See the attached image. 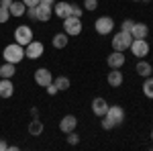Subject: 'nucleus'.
Here are the masks:
<instances>
[{
  "mask_svg": "<svg viewBox=\"0 0 153 151\" xmlns=\"http://www.w3.org/2000/svg\"><path fill=\"white\" fill-rule=\"evenodd\" d=\"M125 121V108L123 106H108V110H106V115L102 116V129L104 131H110V129L118 127L120 123Z\"/></svg>",
  "mask_w": 153,
  "mask_h": 151,
  "instance_id": "nucleus-1",
  "label": "nucleus"
},
{
  "mask_svg": "<svg viewBox=\"0 0 153 151\" xmlns=\"http://www.w3.org/2000/svg\"><path fill=\"white\" fill-rule=\"evenodd\" d=\"M2 57H4V61H8V63H21L25 59V47L19 45L16 41L14 43H10V45L4 47V51H2Z\"/></svg>",
  "mask_w": 153,
  "mask_h": 151,
  "instance_id": "nucleus-2",
  "label": "nucleus"
},
{
  "mask_svg": "<svg viewBox=\"0 0 153 151\" xmlns=\"http://www.w3.org/2000/svg\"><path fill=\"white\" fill-rule=\"evenodd\" d=\"M131 43H133L131 33H127V31H118L117 35H114V39H112V49H114V51H127V49L131 47Z\"/></svg>",
  "mask_w": 153,
  "mask_h": 151,
  "instance_id": "nucleus-3",
  "label": "nucleus"
},
{
  "mask_svg": "<svg viewBox=\"0 0 153 151\" xmlns=\"http://www.w3.org/2000/svg\"><path fill=\"white\" fill-rule=\"evenodd\" d=\"M14 39H16L19 45L27 47L31 41H33V31H31V27H29V25H21V27H16V29H14Z\"/></svg>",
  "mask_w": 153,
  "mask_h": 151,
  "instance_id": "nucleus-4",
  "label": "nucleus"
},
{
  "mask_svg": "<svg viewBox=\"0 0 153 151\" xmlns=\"http://www.w3.org/2000/svg\"><path fill=\"white\" fill-rule=\"evenodd\" d=\"M63 33H68V37H76L82 33V19H78V16H68V19H63Z\"/></svg>",
  "mask_w": 153,
  "mask_h": 151,
  "instance_id": "nucleus-5",
  "label": "nucleus"
},
{
  "mask_svg": "<svg viewBox=\"0 0 153 151\" xmlns=\"http://www.w3.org/2000/svg\"><path fill=\"white\" fill-rule=\"evenodd\" d=\"M131 51H133V55L135 57H139V59H143L145 55H149V43H147V39H133V43H131V47H129Z\"/></svg>",
  "mask_w": 153,
  "mask_h": 151,
  "instance_id": "nucleus-6",
  "label": "nucleus"
},
{
  "mask_svg": "<svg viewBox=\"0 0 153 151\" xmlns=\"http://www.w3.org/2000/svg\"><path fill=\"white\" fill-rule=\"evenodd\" d=\"M94 29L98 35H110L114 29V21L110 16H98V21H94Z\"/></svg>",
  "mask_w": 153,
  "mask_h": 151,
  "instance_id": "nucleus-7",
  "label": "nucleus"
},
{
  "mask_svg": "<svg viewBox=\"0 0 153 151\" xmlns=\"http://www.w3.org/2000/svg\"><path fill=\"white\" fill-rule=\"evenodd\" d=\"M43 51H45V45L41 43V41H31L29 45L25 47V57L29 59H39L43 55Z\"/></svg>",
  "mask_w": 153,
  "mask_h": 151,
  "instance_id": "nucleus-8",
  "label": "nucleus"
},
{
  "mask_svg": "<svg viewBox=\"0 0 153 151\" xmlns=\"http://www.w3.org/2000/svg\"><path fill=\"white\" fill-rule=\"evenodd\" d=\"M106 63H108L110 70H120V68L125 65V55H123V51H114V49H112V53L106 57Z\"/></svg>",
  "mask_w": 153,
  "mask_h": 151,
  "instance_id": "nucleus-9",
  "label": "nucleus"
},
{
  "mask_svg": "<svg viewBox=\"0 0 153 151\" xmlns=\"http://www.w3.org/2000/svg\"><path fill=\"white\" fill-rule=\"evenodd\" d=\"M76 127H78V118L74 115H65L61 121H59V131L61 133H71V131H76Z\"/></svg>",
  "mask_w": 153,
  "mask_h": 151,
  "instance_id": "nucleus-10",
  "label": "nucleus"
},
{
  "mask_svg": "<svg viewBox=\"0 0 153 151\" xmlns=\"http://www.w3.org/2000/svg\"><path fill=\"white\" fill-rule=\"evenodd\" d=\"M51 82H53V76H51V71H49L47 68H39V70L35 71V84H39V86L45 88Z\"/></svg>",
  "mask_w": 153,
  "mask_h": 151,
  "instance_id": "nucleus-11",
  "label": "nucleus"
},
{
  "mask_svg": "<svg viewBox=\"0 0 153 151\" xmlns=\"http://www.w3.org/2000/svg\"><path fill=\"white\" fill-rule=\"evenodd\" d=\"M108 102H106L104 98H94L92 100V112H94V116H98V118H102V116L106 115V110H108Z\"/></svg>",
  "mask_w": 153,
  "mask_h": 151,
  "instance_id": "nucleus-12",
  "label": "nucleus"
},
{
  "mask_svg": "<svg viewBox=\"0 0 153 151\" xmlns=\"http://www.w3.org/2000/svg\"><path fill=\"white\" fill-rule=\"evenodd\" d=\"M53 12L63 21V19L71 16V4L70 2H55V4H53Z\"/></svg>",
  "mask_w": 153,
  "mask_h": 151,
  "instance_id": "nucleus-13",
  "label": "nucleus"
},
{
  "mask_svg": "<svg viewBox=\"0 0 153 151\" xmlns=\"http://www.w3.org/2000/svg\"><path fill=\"white\" fill-rule=\"evenodd\" d=\"M14 94V84L8 78H0V98H12Z\"/></svg>",
  "mask_w": 153,
  "mask_h": 151,
  "instance_id": "nucleus-14",
  "label": "nucleus"
},
{
  "mask_svg": "<svg viewBox=\"0 0 153 151\" xmlns=\"http://www.w3.org/2000/svg\"><path fill=\"white\" fill-rule=\"evenodd\" d=\"M149 35V27L145 23H135L133 25V29H131V37L133 39H147Z\"/></svg>",
  "mask_w": 153,
  "mask_h": 151,
  "instance_id": "nucleus-15",
  "label": "nucleus"
},
{
  "mask_svg": "<svg viewBox=\"0 0 153 151\" xmlns=\"http://www.w3.org/2000/svg\"><path fill=\"white\" fill-rule=\"evenodd\" d=\"M51 10H53V8H49V6H43V4H37L35 21H39V23H49V19H51Z\"/></svg>",
  "mask_w": 153,
  "mask_h": 151,
  "instance_id": "nucleus-16",
  "label": "nucleus"
},
{
  "mask_svg": "<svg viewBox=\"0 0 153 151\" xmlns=\"http://www.w3.org/2000/svg\"><path fill=\"white\" fill-rule=\"evenodd\" d=\"M135 70H137V74H139L141 78H149V76H153V65L149 63V61H145V59H139V63L135 65Z\"/></svg>",
  "mask_w": 153,
  "mask_h": 151,
  "instance_id": "nucleus-17",
  "label": "nucleus"
},
{
  "mask_svg": "<svg viewBox=\"0 0 153 151\" xmlns=\"http://www.w3.org/2000/svg\"><path fill=\"white\" fill-rule=\"evenodd\" d=\"M8 10H10V16H23L25 12H27V4H25L23 0H12Z\"/></svg>",
  "mask_w": 153,
  "mask_h": 151,
  "instance_id": "nucleus-18",
  "label": "nucleus"
},
{
  "mask_svg": "<svg viewBox=\"0 0 153 151\" xmlns=\"http://www.w3.org/2000/svg\"><path fill=\"white\" fill-rule=\"evenodd\" d=\"M106 80H108V84H110L112 88H118V86L123 84V80H125V78H123V71L110 70V71H108V78H106Z\"/></svg>",
  "mask_w": 153,
  "mask_h": 151,
  "instance_id": "nucleus-19",
  "label": "nucleus"
},
{
  "mask_svg": "<svg viewBox=\"0 0 153 151\" xmlns=\"http://www.w3.org/2000/svg\"><path fill=\"white\" fill-rule=\"evenodd\" d=\"M68 41H70L68 39V33H57V35H53V41L51 43H53L55 49H63V47L68 45Z\"/></svg>",
  "mask_w": 153,
  "mask_h": 151,
  "instance_id": "nucleus-20",
  "label": "nucleus"
},
{
  "mask_svg": "<svg viewBox=\"0 0 153 151\" xmlns=\"http://www.w3.org/2000/svg\"><path fill=\"white\" fill-rule=\"evenodd\" d=\"M14 74H16V65H14V63H8V61H6V63L0 68V78H8V80H10Z\"/></svg>",
  "mask_w": 153,
  "mask_h": 151,
  "instance_id": "nucleus-21",
  "label": "nucleus"
},
{
  "mask_svg": "<svg viewBox=\"0 0 153 151\" xmlns=\"http://www.w3.org/2000/svg\"><path fill=\"white\" fill-rule=\"evenodd\" d=\"M29 133H31L33 137H39V135L43 133V123H41L39 118H33L31 125H29Z\"/></svg>",
  "mask_w": 153,
  "mask_h": 151,
  "instance_id": "nucleus-22",
  "label": "nucleus"
},
{
  "mask_svg": "<svg viewBox=\"0 0 153 151\" xmlns=\"http://www.w3.org/2000/svg\"><path fill=\"white\" fill-rule=\"evenodd\" d=\"M143 94L153 100V76L145 78V82H143Z\"/></svg>",
  "mask_w": 153,
  "mask_h": 151,
  "instance_id": "nucleus-23",
  "label": "nucleus"
},
{
  "mask_svg": "<svg viewBox=\"0 0 153 151\" xmlns=\"http://www.w3.org/2000/svg\"><path fill=\"white\" fill-rule=\"evenodd\" d=\"M53 84H55V86H57V90L59 92H63V90H68V88H70V78H65V76H59V78H55V80H53Z\"/></svg>",
  "mask_w": 153,
  "mask_h": 151,
  "instance_id": "nucleus-24",
  "label": "nucleus"
},
{
  "mask_svg": "<svg viewBox=\"0 0 153 151\" xmlns=\"http://www.w3.org/2000/svg\"><path fill=\"white\" fill-rule=\"evenodd\" d=\"M8 19H10V10L4 8V6H0V25L8 23Z\"/></svg>",
  "mask_w": 153,
  "mask_h": 151,
  "instance_id": "nucleus-25",
  "label": "nucleus"
},
{
  "mask_svg": "<svg viewBox=\"0 0 153 151\" xmlns=\"http://www.w3.org/2000/svg\"><path fill=\"white\" fill-rule=\"evenodd\" d=\"M68 143H70V145H78V143H80V135H78L76 131L68 133Z\"/></svg>",
  "mask_w": 153,
  "mask_h": 151,
  "instance_id": "nucleus-26",
  "label": "nucleus"
},
{
  "mask_svg": "<svg viewBox=\"0 0 153 151\" xmlns=\"http://www.w3.org/2000/svg\"><path fill=\"white\" fill-rule=\"evenodd\" d=\"M133 25H135V21H131V19H125V21L120 23V31H127V33H131Z\"/></svg>",
  "mask_w": 153,
  "mask_h": 151,
  "instance_id": "nucleus-27",
  "label": "nucleus"
},
{
  "mask_svg": "<svg viewBox=\"0 0 153 151\" xmlns=\"http://www.w3.org/2000/svg\"><path fill=\"white\" fill-rule=\"evenodd\" d=\"M98 6V0H84V8L86 10H96Z\"/></svg>",
  "mask_w": 153,
  "mask_h": 151,
  "instance_id": "nucleus-28",
  "label": "nucleus"
},
{
  "mask_svg": "<svg viewBox=\"0 0 153 151\" xmlns=\"http://www.w3.org/2000/svg\"><path fill=\"white\" fill-rule=\"evenodd\" d=\"M45 90H47V94H49V96H55V94L59 92V90H57V86H55V84H53V82H51V84H47V86H45Z\"/></svg>",
  "mask_w": 153,
  "mask_h": 151,
  "instance_id": "nucleus-29",
  "label": "nucleus"
},
{
  "mask_svg": "<svg viewBox=\"0 0 153 151\" xmlns=\"http://www.w3.org/2000/svg\"><path fill=\"white\" fill-rule=\"evenodd\" d=\"M71 16H78V19H82V6H78V4H71Z\"/></svg>",
  "mask_w": 153,
  "mask_h": 151,
  "instance_id": "nucleus-30",
  "label": "nucleus"
},
{
  "mask_svg": "<svg viewBox=\"0 0 153 151\" xmlns=\"http://www.w3.org/2000/svg\"><path fill=\"white\" fill-rule=\"evenodd\" d=\"M35 12H37V6H27V14L31 19H35Z\"/></svg>",
  "mask_w": 153,
  "mask_h": 151,
  "instance_id": "nucleus-31",
  "label": "nucleus"
},
{
  "mask_svg": "<svg viewBox=\"0 0 153 151\" xmlns=\"http://www.w3.org/2000/svg\"><path fill=\"white\" fill-rule=\"evenodd\" d=\"M39 4H43V6H49V8H53V4H55V0H41Z\"/></svg>",
  "mask_w": 153,
  "mask_h": 151,
  "instance_id": "nucleus-32",
  "label": "nucleus"
},
{
  "mask_svg": "<svg viewBox=\"0 0 153 151\" xmlns=\"http://www.w3.org/2000/svg\"><path fill=\"white\" fill-rule=\"evenodd\" d=\"M23 2L27 4V6H37V4H39L41 0H23Z\"/></svg>",
  "mask_w": 153,
  "mask_h": 151,
  "instance_id": "nucleus-33",
  "label": "nucleus"
},
{
  "mask_svg": "<svg viewBox=\"0 0 153 151\" xmlns=\"http://www.w3.org/2000/svg\"><path fill=\"white\" fill-rule=\"evenodd\" d=\"M12 0H0V6H4V8H10Z\"/></svg>",
  "mask_w": 153,
  "mask_h": 151,
  "instance_id": "nucleus-34",
  "label": "nucleus"
},
{
  "mask_svg": "<svg viewBox=\"0 0 153 151\" xmlns=\"http://www.w3.org/2000/svg\"><path fill=\"white\" fill-rule=\"evenodd\" d=\"M6 149H8V145H6V143H4V141L0 139V151H6Z\"/></svg>",
  "mask_w": 153,
  "mask_h": 151,
  "instance_id": "nucleus-35",
  "label": "nucleus"
},
{
  "mask_svg": "<svg viewBox=\"0 0 153 151\" xmlns=\"http://www.w3.org/2000/svg\"><path fill=\"white\" fill-rule=\"evenodd\" d=\"M31 115H33V118H37V116H39V110H37V108H31Z\"/></svg>",
  "mask_w": 153,
  "mask_h": 151,
  "instance_id": "nucleus-36",
  "label": "nucleus"
},
{
  "mask_svg": "<svg viewBox=\"0 0 153 151\" xmlns=\"http://www.w3.org/2000/svg\"><path fill=\"white\" fill-rule=\"evenodd\" d=\"M151 139H153V131H151Z\"/></svg>",
  "mask_w": 153,
  "mask_h": 151,
  "instance_id": "nucleus-37",
  "label": "nucleus"
},
{
  "mask_svg": "<svg viewBox=\"0 0 153 151\" xmlns=\"http://www.w3.org/2000/svg\"><path fill=\"white\" fill-rule=\"evenodd\" d=\"M145 2H149V0H145Z\"/></svg>",
  "mask_w": 153,
  "mask_h": 151,
  "instance_id": "nucleus-38",
  "label": "nucleus"
},
{
  "mask_svg": "<svg viewBox=\"0 0 153 151\" xmlns=\"http://www.w3.org/2000/svg\"><path fill=\"white\" fill-rule=\"evenodd\" d=\"M135 2H139V0H135Z\"/></svg>",
  "mask_w": 153,
  "mask_h": 151,
  "instance_id": "nucleus-39",
  "label": "nucleus"
}]
</instances>
